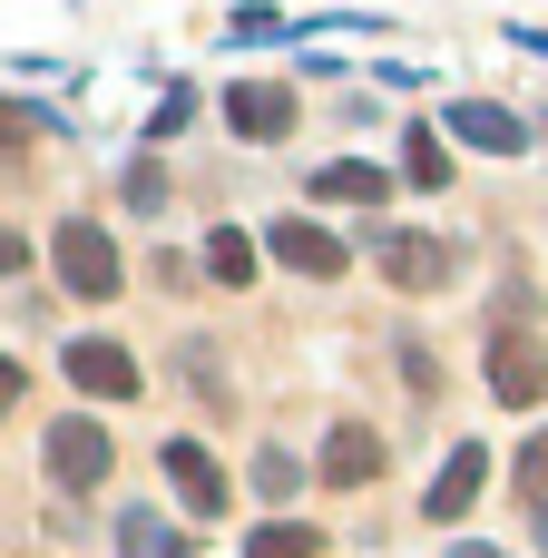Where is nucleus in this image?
I'll return each mask as SVG.
<instances>
[{
  "instance_id": "nucleus-1",
  "label": "nucleus",
  "mask_w": 548,
  "mask_h": 558,
  "mask_svg": "<svg viewBox=\"0 0 548 558\" xmlns=\"http://www.w3.org/2000/svg\"><path fill=\"white\" fill-rule=\"evenodd\" d=\"M49 255H59V284L78 294V304H108L127 275H118V245H108V226H88V216H69L59 235H49Z\"/></svg>"
},
{
  "instance_id": "nucleus-2",
  "label": "nucleus",
  "mask_w": 548,
  "mask_h": 558,
  "mask_svg": "<svg viewBox=\"0 0 548 558\" xmlns=\"http://www.w3.org/2000/svg\"><path fill=\"white\" fill-rule=\"evenodd\" d=\"M490 392H500L510 412H529V402L548 392V343H539V333H520V324L490 333Z\"/></svg>"
},
{
  "instance_id": "nucleus-3",
  "label": "nucleus",
  "mask_w": 548,
  "mask_h": 558,
  "mask_svg": "<svg viewBox=\"0 0 548 558\" xmlns=\"http://www.w3.org/2000/svg\"><path fill=\"white\" fill-rule=\"evenodd\" d=\"M108 461H118V441H108L98 422H78V412H69V422L49 432V481H59V490H98V481H108Z\"/></svg>"
},
{
  "instance_id": "nucleus-4",
  "label": "nucleus",
  "mask_w": 548,
  "mask_h": 558,
  "mask_svg": "<svg viewBox=\"0 0 548 558\" xmlns=\"http://www.w3.org/2000/svg\"><path fill=\"white\" fill-rule=\"evenodd\" d=\"M382 461H392V441H382L373 422H333V432H324V490H373Z\"/></svg>"
},
{
  "instance_id": "nucleus-5",
  "label": "nucleus",
  "mask_w": 548,
  "mask_h": 558,
  "mask_svg": "<svg viewBox=\"0 0 548 558\" xmlns=\"http://www.w3.org/2000/svg\"><path fill=\"white\" fill-rule=\"evenodd\" d=\"M226 128L255 137V147L284 137V128H294V88H284V78H235V88H226Z\"/></svg>"
},
{
  "instance_id": "nucleus-6",
  "label": "nucleus",
  "mask_w": 548,
  "mask_h": 558,
  "mask_svg": "<svg viewBox=\"0 0 548 558\" xmlns=\"http://www.w3.org/2000/svg\"><path fill=\"white\" fill-rule=\"evenodd\" d=\"M69 383L98 402H137V353L127 343H69Z\"/></svg>"
},
{
  "instance_id": "nucleus-7",
  "label": "nucleus",
  "mask_w": 548,
  "mask_h": 558,
  "mask_svg": "<svg viewBox=\"0 0 548 558\" xmlns=\"http://www.w3.org/2000/svg\"><path fill=\"white\" fill-rule=\"evenodd\" d=\"M157 461H167V481H176V500H186L196 520H226V471H216L196 441H157Z\"/></svg>"
},
{
  "instance_id": "nucleus-8",
  "label": "nucleus",
  "mask_w": 548,
  "mask_h": 558,
  "mask_svg": "<svg viewBox=\"0 0 548 558\" xmlns=\"http://www.w3.org/2000/svg\"><path fill=\"white\" fill-rule=\"evenodd\" d=\"M382 275L402 294H431V284H451V245L441 235H382Z\"/></svg>"
},
{
  "instance_id": "nucleus-9",
  "label": "nucleus",
  "mask_w": 548,
  "mask_h": 558,
  "mask_svg": "<svg viewBox=\"0 0 548 558\" xmlns=\"http://www.w3.org/2000/svg\"><path fill=\"white\" fill-rule=\"evenodd\" d=\"M275 265H294L304 284H333V275H343V245H333L324 226H304V216H284V226H275Z\"/></svg>"
},
{
  "instance_id": "nucleus-10",
  "label": "nucleus",
  "mask_w": 548,
  "mask_h": 558,
  "mask_svg": "<svg viewBox=\"0 0 548 558\" xmlns=\"http://www.w3.org/2000/svg\"><path fill=\"white\" fill-rule=\"evenodd\" d=\"M480 481H490V451H480V441H461V451L441 461V481H431V500H422V520H461V510L480 500Z\"/></svg>"
},
{
  "instance_id": "nucleus-11",
  "label": "nucleus",
  "mask_w": 548,
  "mask_h": 558,
  "mask_svg": "<svg viewBox=\"0 0 548 558\" xmlns=\"http://www.w3.org/2000/svg\"><path fill=\"white\" fill-rule=\"evenodd\" d=\"M451 137H471V147H490V157H520V147H529V128H520L510 108H490V98H461V108H451Z\"/></svg>"
},
{
  "instance_id": "nucleus-12",
  "label": "nucleus",
  "mask_w": 548,
  "mask_h": 558,
  "mask_svg": "<svg viewBox=\"0 0 548 558\" xmlns=\"http://www.w3.org/2000/svg\"><path fill=\"white\" fill-rule=\"evenodd\" d=\"M245 558H324V530H314V520H265V530L245 539Z\"/></svg>"
},
{
  "instance_id": "nucleus-13",
  "label": "nucleus",
  "mask_w": 548,
  "mask_h": 558,
  "mask_svg": "<svg viewBox=\"0 0 548 558\" xmlns=\"http://www.w3.org/2000/svg\"><path fill=\"white\" fill-rule=\"evenodd\" d=\"M314 196H333V206H373V196H392V177L343 157V167H324V177H314Z\"/></svg>"
},
{
  "instance_id": "nucleus-14",
  "label": "nucleus",
  "mask_w": 548,
  "mask_h": 558,
  "mask_svg": "<svg viewBox=\"0 0 548 558\" xmlns=\"http://www.w3.org/2000/svg\"><path fill=\"white\" fill-rule=\"evenodd\" d=\"M118 549L127 558H186V539L157 530V510H118Z\"/></svg>"
},
{
  "instance_id": "nucleus-15",
  "label": "nucleus",
  "mask_w": 548,
  "mask_h": 558,
  "mask_svg": "<svg viewBox=\"0 0 548 558\" xmlns=\"http://www.w3.org/2000/svg\"><path fill=\"white\" fill-rule=\"evenodd\" d=\"M206 275H216V284H255V235L216 226V235H206Z\"/></svg>"
},
{
  "instance_id": "nucleus-16",
  "label": "nucleus",
  "mask_w": 548,
  "mask_h": 558,
  "mask_svg": "<svg viewBox=\"0 0 548 558\" xmlns=\"http://www.w3.org/2000/svg\"><path fill=\"white\" fill-rule=\"evenodd\" d=\"M402 167H412V186H451V157H441V137H431V128H412V137H402Z\"/></svg>"
},
{
  "instance_id": "nucleus-17",
  "label": "nucleus",
  "mask_w": 548,
  "mask_h": 558,
  "mask_svg": "<svg viewBox=\"0 0 548 558\" xmlns=\"http://www.w3.org/2000/svg\"><path fill=\"white\" fill-rule=\"evenodd\" d=\"M294 481H304V461H294V451H255V490H275V500H284Z\"/></svg>"
},
{
  "instance_id": "nucleus-18",
  "label": "nucleus",
  "mask_w": 548,
  "mask_h": 558,
  "mask_svg": "<svg viewBox=\"0 0 548 558\" xmlns=\"http://www.w3.org/2000/svg\"><path fill=\"white\" fill-rule=\"evenodd\" d=\"M520 490H529V510L548 500V441H529V451H520Z\"/></svg>"
},
{
  "instance_id": "nucleus-19",
  "label": "nucleus",
  "mask_w": 548,
  "mask_h": 558,
  "mask_svg": "<svg viewBox=\"0 0 548 558\" xmlns=\"http://www.w3.org/2000/svg\"><path fill=\"white\" fill-rule=\"evenodd\" d=\"M20 265H29V245H20V235L0 226V275H20Z\"/></svg>"
},
{
  "instance_id": "nucleus-20",
  "label": "nucleus",
  "mask_w": 548,
  "mask_h": 558,
  "mask_svg": "<svg viewBox=\"0 0 548 558\" xmlns=\"http://www.w3.org/2000/svg\"><path fill=\"white\" fill-rule=\"evenodd\" d=\"M10 402H20V363L0 353V422H10Z\"/></svg>"
},
{
  "instance_id": "nucleus-21",
  "label": "nucleus",
  "mask_w": 548,
  "mask_h": 558,
  "mask_svg": "<svg viewBox=\"0 0 548 558\" xmlns=\"http://www.w3.org/2000/svg\"><path fill=\"white\" fill-rule=\"evenodd\" d=\"M29 128H39L29 108H0V137H29Z\"/></svg>"
},
{
  "instance_id": "nucleus-22",
  "label": "nucleus",
  "mask_w": 548,
  "mask_h": 558,
  "mask_svg": "<svg viewBox=\"0 0 548 558\" xmlns=\"http://www.w3.org/2000/svg\"><path fill=\"white\" fill-rule=\"evenodd\" d=\"M451 558H500V549H480V539H461V549H451Z\"/></svg>"
},
{
  "instance_id": "nucleus-23",
  "label": "nucleus",
  "mask_w": 548,
  "mask_h": 558,
  "mask_svg": "<svg viewBox=\"0 0 548 558\" xmlns=\"http://www.w3.org/2000/svg\"><path fill=\"white\" fill-rule=\"evenodd\" d=\"M539 549H548V500H539Z\"/></svg>"
}]
</instances>
